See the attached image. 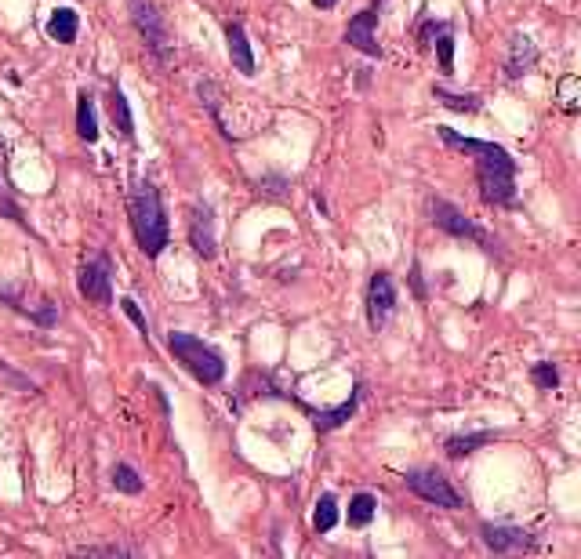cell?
Masks as SVG:
<instances>
[{
  "instance_id": "obj_5",
  "label": "cell",
  "mask_w": 581,
  "mask_h": 559,
  "mask_svg": "<svg viewBox=\"0 0 581 559\" xmlns=\"http://www.w3.org/2000/svg\"><path fill=\"white\" fill-rule=\"evenodd\" d=\"M429 219H433V226L440 229V233H447V237H454V240H473L476 248H484L487 255H494L498 251V244H494V237L484 229V226H476L469 215H462L454 204H447V200H429Z\"/></svg>"
},
{
  "instance_id": "obj_16",
  "label": "cell",
  "mask_w": 581,
  "mask_h": 559,
  "mask_svg": "<svg viewBox=\"0 0 581 559\" xmlns=\"http://www.w3.org/2000/svg\"><path fill=\"white\" fill-rule=\"evenodd\" d=\"M0 301H4L7 309H15V312L29 316V323H36L40 330H51V327L58 323V305H55L51 298H44V309H33V305H25V301L18 298V290H0Z\"/></svg>"
},
{
  "instance_id": "obj_4",
  "label": "cell",
  "mask_w": 581,
  "mask_h": 559,
  "mask_svg": "<svg viewBox=\"0 0 581 559\" xmlns=\"http://www.w3.org/2000/svg\"><path fill=\"white\" fill-rule=\"evenodd\" d=\"M127 11H131V25L138 29L146 51H149L160 66H171V58H175V40H171V29H168L164 11H160L153 0H127Z\"/></svg>"
},
{
  "instance_id": "obj_7",
  "label": "cell",
  "mask_w": 581,
  "mask_h": 559,
  "mask_svg": "<svg viewBox=\"0 0 581 559\" xmlns=\"http://www.w3.org/2000/svg\"><path fill=\"white\" fill-rule=\"evenodd\" d=\"M76 290L95 305H113V259L106 251H95L76 269Z\"/></svg>"
},
{
  "instance_id": "obj_10",
  "label": "cell",
  "mask_w": 581,
  "mask_h": 559,
  "mask_svg": "<svg viewBox=\"0 0 581 559\" xmlns=\"http://www.w3.org/2000/svg\"><path fill=\"white\" fill-rule=\"evenodd\" d=\"M480 538H484V545H487L494 556L531 553V549H535V534L524 531V527H509V523H484V527H480Z\"/></svg>"
},
{
  "instance_id": "obj_2",
  "label": "cell",
  "mask_w": 581,
  "mask_h": 559,
  "mask_svg": "<svg viewBox=\"0 0 581 559\" xmlns=\"http://www.w3.org/2000/svg\"><path fill=\"white\" fill-rule=\"evenodd\" d=\"M127 219H131V233H135L138 251L146 259H160L164 248L171 244V222H168L160 189L149 182H138L127 197Z\"/></svg>"
},
{
  "instance_id": "obj_21",
  "label": "cell",
  "mask_w": 581,
  "mask_h": 559,
  "mask_svg": "<svg viewBox=\"0 0 581 559\" xmlns=\"http://www.w3.org/2000/svg\"><path fill=\"white\" fill-rule=\"evenodd\" d=\"M374 513H378V498H374V494H367V491H360V494H352V498H349L345 523H349V527H367V523L374 520Z\"/></svg>"
},
{
  "instance_id": "obj_24",
  "label": "cell",
  "mask_w": 581,
  "mask_h": 559,
  "mask_svg": "<svg viewBox=\"0 0 581 559\" xmlns=\"http://www.w3.org/2000/svg\"><path fill=\"white\" fill-rule=\"evenodd\" d=\"M109 483L120 491V494H142V476H138V469L135 465H127V462H117L113 465V473H109Z\"/></svg>"
},
{
  "instance_id": "obj_27",
  "label": "cell",
  "mask_w": 581,
  "mask_h": 559,
  "mask_svg": "<svg viewBox=\"0 0 581 559\" xmlns=\"http://www.w3.org/2000/svg\"><path fill=\"white\" fill-rule=\"evenodd\" d=\"M259 193H262L266 200H288L290 178L288 175H262V178H259Z\"/></svg>"
},
{
  "instance_id": "obj_11",
  "label": "cell",
  "mask_w": 581,
  "mask_h": 559,
  "mask_svg": "<svg viewBox=\"0 0 581 559\" xmlns=\"http://www.w3.org/2000/svg\"><path fill=\"white\" fill-rule=\"evenodd\" d=\"M418 36H422V47H436L440 69L451 76V73H454V25H451V22L425 18L422 29H418Z\"/></svg>"
},
{
  "instance_id": "obj_15",
  "label": "cell",
  "mask_w": 581,
  "mask_h": 559,
  "mask_svg": "<svg viewBox=\"0 0 581 559\" xmlns=\"http://www.w3.org/2000/svg\"><path fill=\"white\" fill-rule=\"evenodd\" d=\"M226 44H229L233 69H237L240 76H255V51H251L248 29H244L240 22H226Z\"/></svg>"
},
{
  "instance_id": "obj_23",
  "label": "cell",
  "mask_w": 581,
  "mask_h": 559,
  "mask_svg": "<svg viewBox=\"0 0 581 559\" xmlns=\"http://www.w3.org/2000/svg\"><path fill=\"white\" fill-rule=\"evenodd\" d=\"M433 98H436L440 106L454 109V113H480V109H484V98H480V95H454V91H447V87H433Z\"/></svg>"
},
{
  "instance_id": "obj_33",
  "label": "cell",
  "mask_w": 581,
  "mask_h": 559,
  "mask_svg": "<svg viewBox=\"0 0 581 559\" xmlns=\"http://www.w3.org/2000/svg\"><path fill=\"white\" fill-rule=\"evenodd\" d=\"M334 4H338V0H312V7H316V11H331Z\"/></svg>"
},
{
  "instance_id": "obj_32",
  "label": "cell",
  "mask_w": 581,
  "mask_h": 559,
  "mask_svg": "<svg viewBox=\"0 0 581 559\" xmlns=\"http://www.w3.org/2000/svg\"><path fill=\"white\" fill-rule=\"evenodd\" d=\"M411 280H414V294H418V298L425 301V287H422V277H418V266L411 269Z\"/></svg>"
},
{
  "instance_id": "obj_20",
  "label": "cell",
  "mask_w": 581,
  "mask_h": 559,
  "mask_svg": "<svg viewBox=\"0 0 581 559\" xmlns=\"http://www.w3.org/2000/svg\"><path fill=\"white\" fill-rule=\"evenodd\" d=\"M109 117H113V127L131 142L135 138V120H131V106H127V95L120 87L109 91Z\"/></svg>"
},
{
  "instance_id": "obj_1",
  "label": "cell",
  "mask_w": 581,
  "mask_h": 559,
  "mask_svg": "<svg viewBox=\"0 0 581 559\" xmlns=\"http://www.w3.org/2000/svg\"><path fill=\"white\" fill-rule=\"evenodd\" d=\"M436 131H440L447 149L476 157V186H480L484 204H491V208H513L516 204V157L505 146L458 135L454 127H436Z\"/></svg>"
},
{
  "instance_id": "obj_19",
  "label": "cell",
  "mask_w": 581,
  "mask_h": 559,
  "mask_svg": "<svg viewBox=\"0 0 581 559\" xmlns=\"http://www.w3.org/2000/svg\"><path fill=\"white\" fill-rule=\"evenodd\" d=\"M498 440V432L494 429H480V432H469V436H447V458H469V454H476L480 447H487V443H494Z\"/></svg>"
},
{
  "instance_id": "obj_29",
  "label": "cell",
  "mask_w": 581,
  "mask_h": 559,
  "mask_svg": "<svg viewBox=\"0 0 581 559\" xmlns=\"http://www.w3.org/2000/svg\"><path fill=\"white\" fill-rule=\"evenodd\" d=\"M76 556L120 559V556H142V549H131V545H87V549H76Z\"/></svg>"
},
{
  "instance_id": "obj_3",
  "label": "cell",
  "mask_w": 581,
  "mask_h": 559,
  "mask_svg": "<svg viewBox=\"0 0 581 559\" xmlns=\"http://www.w3.org/2000/svg\"><path fill=\"white\" fill-rule=\"evenodd\" d=\"M168 349L171 356L200 381V385H219L226 378V360L215 345H208L204 338L197 334H186V330H171L168 334Z\"/></svg>"
},
{
  "instance_id": "obj_8",
  "label": "cell",
  "mask_w": 581,
  "mask_h": 559,
  "mask_svg": "<svg viewBox=\"0 0 581 559\" xmlns=\"http://www.w3.org/2000/svg\"><path fill=\"white\" fill-rule=\"evenodd\" d=\"M378 15H382V0H374L363 11H356L349 18V25H345V44L356 47L360 55H367V58H382L385 55L382 44H378Z\"/></svg>"
},
{
  "instance_id": "obj_18",
  "label": "cell",
  "mask_w": 581,
  "mask_h": 559,
  "mask_svg": "<svg viewBox=\"0 0 581 559\" xmlns=\"http://www.w3.org/2000/svg\"><path fill=\"white\" fill-rule=\"evenodd\" d=\"M76 135L87 142V146H95L98 142V113H95V98L87 95V91H80L76 95Z\"/></svg>"
},
{
  "instance_id": "obj_9",
  "label": "cell",
  "mask_w": 581,
  "mask_h": 559,
  "mask_svg": "<svg viewBox=\"0 0 581 559\" xmlns=\"http://www.w3.org/2000/svg\"><path fill=\"white\" fill-rule=\"evenodd\" d=\"M392 312H396V283L382 269V273L367 280V323H371V330H382Z\"/></svg>"
},
{
  "instance_id": "obj_25",
  "label": "cell",
  "mask_w": 581,
  "mask_h": 559,
  "mask_svg": "<svg viewBox=\"0 0 581 559\" xmlns=\"http://www.w3.org/2000/svg\"><path fill=\"white\" fill-rule=\"evenodd\" d=\"M197 95H200V102L208 106V113H211V120H215V127H219L226 138H233V135H229V127L222 124V113H219V84H215V80H200V84H197Z\"/></svg>"
},
{
  "instance_id": "obj_6",
  "label": "cell",
  "mask_w": 581,
  "mask_h": 559,
  "mask_svg": "<svg viewBox=\"0 0 581 559\" xmlns=\"http://www.w3.org/2000/svg\"><path fill=\"white\" fill-rule=\"evenodd\" d=\"M403 483L411 494H418L422 502L436 505V509H462V494L451 487V480L440 473V469H407L403 473Z\"/></svg>"
},
{
  "instance_id": "obj_31",
  "label": "cell",
  "mask_w": 581,
  "mask_h": 559,
  "mask_svg": "<svg viewBox=\"0 0 581 559\" xmlns=\"http://www.w3.org/2000/svg\"><path fill=\"white\" fill-rule=\"evenodd\" d=\"M0 374H7V378H11L15 385H18V392H33V389H36V385H33L29 378H22V374H15V371H11V367H7L4 360H0Z\"/></svg>"
},
{
  "instance_id": "obj_14",
  "label": "cell",
  "mask_w": 581,
  "mask_h": 559,
  "mask_svg": "<svg viewBox=\"0 0 581 559\" xmlns=\"http://www.w3.org/2000/svg\"><path fill=\"white\" fill-rule=\"evenodd\" d=\"M360 400H363V381H356V385H352V392H349V400H345V403H338V407H323V411H309V418H312V425H316L320 432L341 429V425L356 414Z\"/></svg>"
},
{
  "instance_id": "obj_28",
  "label": "cell",
  "mask_w": 581,
  "mask_h": 559,
  "mask_svg": "<svg viewBox=\"0 0 581 559\" xmlns=\"http://www.w3.org/2000/svg\"><path fill=\"white\" fill-rule=\"evenodd\" d=\"M531 381H535V389H542V392H553V389H560V371H556V363H535L531 367Z\"/></svg>"
},
{
  "instance_id": "obj_17",
  "label": "cell",
  "mask_w": 581,
  "mask_h": 559,
  "mask_svg": "<svg viewBox=\"0 0 581 559\" xmlns=\"http://www.w3.org/2000/svg\"><path fill=\"white\" fill-rule=\"evenodd\" d=\"M44 29H47V36H51L55 44H73L76 33H80V18H76L73 7H55Z\"/></svg>"
},
{
  "instance_id": "obj_30",
  "label": "cell",
  "mask_w": 581,
  "mask_h": 559,
  "mask_svg": "<svg viewBox=\"0 0 581 559\" xmlns=\"http://www.w3.org/2000/svg\"><path fill=\"white\" fill-rule=\"evenodd\" d=\"M120 309H124V312L131 316V323L138 327V334H142V338L149 341V323H146V316H142V309H138V301H135V298H120Z\"/></svg>"
},
{
  "instance_id": "obj_22",
  "label": "cell",
  "mask_w": 581,
  "mask_h": 559,
  "mask_svg": "<svg viewBox=\"0 0 581 559\" xmlns=\"http://www.w3.org/2000/svg\"><path fill=\"white\" fill-rule=\"evenodd\" d=\"M334 527H338V498L327 491V494H320V502L312 509V531L316 534H331Z\"/></svg>"
},
{
  "instance_id": "obj_13",
  "label": "cell",
  "mask_w": 581,
  "mask_h": 559,
  "mask_svg": "<svg viewBox=\"0 0 581 559\" xmlns=\"http://www.w3.org/2000/svg\"><path fill=\"white\" fill-rule=\"evenodd\" d=\"M189 244L200 259H215V211L208 204L189 208Z\"/></svg>"
},
{
  "instance_id": "obj_26",
  "label": "cell",
  "mask_w": 581,
  "mask_h": 559,
  "mask_svg": "<svg viewBox=\"0 0 581 559\" xmlns=\"http://www.w3.org/2000/svg\"><path fill=\"white\" fill-rule=\"evenodd\" d=\"M0 164H4V142H0ZM0 215H7L11 222H18L22 229H29V222H25V215L18 211V204L11 200V189H7V178L0 175Z\"/></svg>"
},
{
  "instance_id": "obj_12",
  "label": "cell",
  "mask_w": 581,
  "mask_h": 559,
  "mask_svg": "<svg viewBox=\"0 0 581 559\" xmlns=\"http://www.w3.org/2000/svg\"><path fill=\"white\" fill-rule=\"evenodd\" d=\"M535 69H538V44L527 33H513L505 55V80H524Z\"/></svg>"
}]
</instances>
